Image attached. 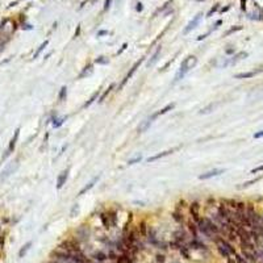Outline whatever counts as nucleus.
<instances>
[{
	"instance_id": "f257e3e1",
	"label": "nucleus",
	"mask_w": 263,
	"mask_h": 263,
	"mask_svg": "<svg viewBox=\"0 0 263 263\" xmlns=\"http://www.w3.org/2000/svg\"><path fill=\"white\" fill-rule=\"evenodd\" d=\"M196 63H197V59H196L195 57H187V58H186V59L182 62V65H180V70H179L178 75L175 76V82L180 80V79H182L183 76L187 74V72H188L195 65H196Z\"/></svg>"
},
{
	"instance_id": "f03ea898",
	"label": "nucleus",
	"mask_w": 263,
	"mask_h": 263,
	"mask_svg": "<svg viewBox=\"0 0 263 263\" xmlns=\"http://www.w3.org/2000/svg\"><path fill=\"white\" fill-rule=\"evenodd\" d=\"M217 242V247H218V250H220V253H221V255H224V256H226L228 258L229 255H232V254H235V251H234V249L230 246L226 241H224V240H217L216 241Z\"/></svg>"
},
{
	"instance_id": "7ed1b4c3",
	"label": "nucleus",
	"mask_w": 263,
	"mask_h": 263,
	"mask_svg": "<svg viewBox=\"0 0 263 263\" xmlns=\"http://www.w3.org/2000/svg\"><path fill=\"white\" fill-rule=\"evenodd\" d=\"M142 61H143V58H141V59H140V61H137V62L134 63V65H133V67H132V69H130V71H129V72H128V74H126V76H125V79H124V80L121 82V85H120V88H122V87H124V85H125V83H126V82H128V80H129V79L132 78V75H133L134 72L137 71V69H138V67H140V65H141V63H142Z\"/></svg>"
},
{
	"instance_id": "20e7f679",
	"label": "nucleus",
	"mask_w": 263,
	"mask_h": 263,
	"mask_svg": "<svg viewBox=\"0 0 263 263\" xmlns=\"http://www.w3.org/2000/svg\"><path fill=\"white\" fill-rule=\"evenodd\" d=\"M69 169H67L66 171H63V172H61L59 174V176H58V179H57V188L58 189H61L63 187V186L66 184V182H67V178H69Z\"/></svg>"
},
{
	"instance_id": "39448f33",
	"label": "nucleus",
	"mask_w": 263,
	"mask_h": 263,
	"mask_svg": "<svg viewBox=\"0 0 263 263\" xmlns=\"http://www.w3.org/2000/svg\"><path fill=\"white\" fill-rule=\"evenodd\" d=\"M224 171H225V170H222V169H215V170L209 171V172H207V174H203V175H200V176H199V179H200V180H207V179H210V178H213V176L221 175V174L224 172Z\"/></svg>"
},
{
	"instance_id": "423d86ee",
	"label": "nucleus",
	"mask_w": 263,
	"mask_h": 263,
	"mask_svg": "<svg viewBox=\"0 0 263 263\" xmlns=\"http://www.w3.org/2000/svg\"><path fill=\"white\" fill-rule=\"evenodd\" d=\"M201 16H203V15H201V13H199L197 16H195V19H194V20H192V21H189V24H188L187 26H186V29H184V34H187V33H189L192 29H195V28H196V25L199 24V21H200Z\"/></svg>"
},
{
	"instance_id": "0eeeda50",
	"label": "nucleus",
	"mask_w": 263,
	"mask_h": 263,
	"mask_svg": "<svg viewBox=\"0 0 263 263\" xmlns=\"http://www.w3.org/2000/svg\"><path fill=\"white\" fill-rule=\"evenodd\" d=\"M175 150H178V148H175V149H171V150H166V151H163V153H161V154H157V155H154V157H150V158H148V162L150 163V162H154V161H157V159H159V158H163V157H166V155H170V154H172Z\"/></svg>"
},
{
	"instance_id": "6e6552de",
	"label": "nucleus",
	"mask_w": 263,
	"mask_h": 263,
	"mask_svg": "<svg viewBox=\"0 0 263 263\" xmlns=\"http://www.w3.org/2000/svg\"><path fill=\"white\" fill-rule=\"evenodd\" d=\"M174 107H175V104H174V103H171V104H167V105L164 107V108H162L159 112L154 113V115H153L150 118H151V120H154V118H155V117H158V116H161V115H164V113H167L169 111H171V109H174Z\"/></svg>"
},
{
	"instance_id": "1a4fd4ad",
	"label": "nucleus",
	"mask_w": 263,
	"mask_h": 263,
	"mask_svg": "<svg viewBox=\"0 0 263 263\" xmlns=\"http://www.w3.org/2000/svg\"><path fill=\"white\" fill-rule=\"evenodd\" d=\"M199 209H200V205L197 203H192L191 204V215L194 217L195 221H200V217H199Z\"/></svg>"
},
{
	"instance_id": "9d476101",
	"label": "nucleus",
	"mask_w": 263,
	"mask_h": 263,
	"mask_svg": "<svg viewBox=\"0 0 263 263\" xmlns=\"http://www.w3.org/2000/svg\"><path fill=\"white\" fill-rule=\"evenodd\" d=\"M19 134H20V129H16V130H15V136H13V138L11 140L9 146H8V154H9L11 151H13L15 146H16V141H17V138H19Z\"/></svg>"
},
{
	"instance_id": "9b49d317",
	"label": "nucleus",
	"mask_w": 263,
	"mask_h": 263,
	"mask_svg": "<svg viewBox=\"0 0 263 263\" xmlns=\"http://www.w3.org/2000/svg\"><path fill=\"white\" fill-rule=\"evenodd\" d=\"M204 221H205V224L208 226V229L210 230V233H212V234H217V233H218V228H217V225L215 224V222L210 221L209 218H204Z\"/></svg>"
},
{
	"instance_id": "f8f14e48",
	"label": "nucleus",
	"mask_w": 263,
	"mask_h": 263,
	"mask_svg": "<svg viewBox=\"0 0 263 263\" xmlns=\"http://www.w3.org/2000/svg\"><path fill=\"white\" fill-rule=\"evenodd\" d=\"M97 180H99V176H96V178H94V179L91 180L90 183H88L87 186H85L84 188H82L80 191H79V196H80V195H84V194H85V192H87V191H90V189H91V188H92L94 186H95V183H96Z\"/></svg>"
},
{
	"instance_id": "ddd939ff",
	"label": "nucleus",
	"mask_w": 263,
	"mask_h": 263,
	"mask_svg": "<svg viewBox=\"0 0 263 263\" xmlns=\"http://www.w3.org/2000/svg\"><path fill=\"white\" fill-rule=\"evenodd\" d=\"M259 71H249V72H241V74H237L234 76V78L237 79H249V78H253V76H255L256 74H258Z\"/></svg>"
},
{
	"instance_id": "4468645a",
	"label": "nucleus",
	"mask_w": 263,
	"mask_h": 263,
	"mask_svg": "<svg viewBox=\"0 0 263 263\" xmlns=\"http://www.w3.org/2000/svg\"><path fill=\"white\" fill-rule=\"evenodd\" d=\"M76 234H78L79 237L82 238V240H85V238H88V234H90V232H88V229L85 228V226H80V228L76 230Z\"/></svg>"
},
{
	"instance_id": "2eb2a0df",
	"label": "nucleus",
	"mask_w": 263,
	"mask_h": 263,
	"mask_svg": "<svg viewBox=\"0 0 263 263\" xmlns=\"http://www.w3.org/2000/svg\"><path fill=\"white\" fill-rule=\"evenodd\" d=\"M47 44H49V41H47V39H46V41H44V42H42V44H41V45H39V46H38V49H37V50H36V53H34V56H33V58H34V59H36V58H37V57L39 56V54H41V53H42V51H44V49H45V47H46V46H47Z\"/></svg>"
},
{
	"instance_id": "dca6fc26",
	"label": "nucleus",
	"mask_w": 263,
	"mask_h": 263,
	"mask_svg": "<svg viewBox=\"0 0 263 263\" xmlns=\"http://www.w3.org/2000/svg\"><path fill=\"white\" fill-rule=\"evenodd\" d=\"M151 122H153V120H151V118H149V120L143 121V122H142V125H141V126L138 128V132H140V133H142V132H145V130L148 129V128H149V126H150V125H151Z\"/></svg>"
},
{
	"instance_id": "f3484780",
	"label": "nucleus",
	"mask_w": 263,
	"mask_h": 263,
	"mask_svg": "<svg viewBox=\"0 0 263 263\" xmlns=\"http://www.w3.org/2000/svg\"><path fill=\"white\" fill-rule=\"evenodd\" d=\"M51 120H53V126H54V128H59L61 125L63 124V121H66V117L58 118L57 116H56V117H53V118H51Z\"/></svg>"
},
{
	"instance_id": "a211bd4d",
	"label": "nucleus",
	"mask_w": 263,
	"mask_h": 263,
	"mask_svg": "<svg viewBox=\"0 0 263 263\" xmlns=\"http://www.w3.org/2000/svg\"><path fill=\"white\" fill-rule=\"evenodd\" d=\"M15 169H16V164H15V166H13V164H12V166H8L7 169H5L4 171H3V175L0 176V179H4V178H7V176L9 175V174H11V172H12V171H13Z\"/></svg>"
},
{
	"instance_id": "6ab92c4d",
	"label": "nucleus",
	"mask_w": 263,
	"mask_h": 263,
	"mask_svg": "<svg viewBox=\"0 0 263 263\" xmlns=\"http://www.w3.org/2000/svg\"><path fill=\"white\" fill-rule=\"evenodd\" d=\"M30 246H32V242H28V243H25V245H24V246H23V249H21L20 251H19V256H20V258H23V256L25 255L26 251H28V250L30 249Z\"/></svg>"
},
{
	"instance_id": "aec40b11",
	"label": "nucleus",
	"mask_w": 263,
	"mask_h": 263,
	"mask_svg": "<svg viewBox=\"0 0 263 263\" xmlns=\"http://www.w3.org/2000/svg\"><path fill=\"white\" fill-rule=\"evenodd\" d=\"M159 53H161V47H158V50L154 53V56L151 57V59L149 61V63H148V66H151V65H154L155 62L158 61V57H159Z\"/></svg>"
},
{
	"instance_id": "412c9836",
	"label": "nucleus",
	"mask_w": 263,
	"mask_h": 263,
	"mask_svg": "<svg viewBox=\"0 0 263 263\" xmlns=\"http://www.w3.org/2000/svg\"><path fill=\"white\" fill-rule=\"evenodd\" d=\"M100 218H102V222H103V225H104V228H109L111 226V222H109V216H107V215H100Z\"/></svg>"
},
{
	"instance_id": "4be33fe9",
	"label": "nucleus",
	"mask_w": 263,
	"mask_h": 263,
	"mask_svg": "<svg viewBox=\"0 0 263 263\" xmlns=\"http://www.w3.org/2000/svg\"><path fill=\"white\" fill-rule=\"evenodd\" d=\"M243 57H247V53H243V51H242V53H240V54H237V56H235V57H233V59L230 61V63H235V62H237V61L242 59Z\"/></svg>"
},
{
	"instance_id": "5701e85b",
	"label": "nucleus",
	"mask_w": 263,
	"mask_h": 263,
	"mask_svg": "<svg viewBox=\"0 0 263 263\" xmlns=\"http://www.w3.org/2000/svg\"><path fill=\"white\" fill-rule=\"evenodd\" d=\"M94 258H95V259H96V261H100V262H102V261H104V259H105V258H107V255H105V254H104V253H102V251H99V253H95V255H94Z\"/></svg>"
},
{
	"instance_id": "b1692460",
	"label": "nucleus",
	"mask_w": 263,
	"mask_h": 263,
	"mask_svg": "<svg viewBox=\"0 0 263 263\" xmlns=\"http://www.w3.org/2000/svg\"><path fill=\"white\" fill-rule=\"evenodd\" d=\"M97 96H99V92H95V94L92 95V97H91V99H90L87 103L84 104V108H87V107H90L91 104H92V103L95 102V100H96V97H97Z\"/></svg>"
},
{
	"instance_id": "393cba45",
	"label": "nucleus",
	"mask_w": 263,
	"mask_h": 263,
	"mask_svg": "<svg viewBox=\"0 0 263 263\" xmlns=\"http://www.w3.org/2000/svg\"><path fill=\"white\" fill-rule=\"evenodd\" d=\"M66 95H67V88L66 87H62L61 88V91H59V95H58V99L59 100H63L66 97Z\"/></svg>"
},
{
	"instance_id": "a878e982",
	"label": "nucleus",
	"mask_w": 263,
	"mask_h": 263,
	"mask_svg": "<svg viewBox=\"0 0 263 263\" xmlns=\"http://www.w3.org/2000/svg\"><path fill=\"white\" fill-rule=\"evenodd\" d=\"M262 179V176H259V178H255V179H253V180H249V182H246V183H243V186L241 188H245V187H249V186H251V184H254V183H256L258 180H261Z\"/></svg>"
},
{
	"instance_id": "bb28decb",
	"label": "nucleus",
	"mask_w": 263,
	"mask_h": 263,
	"mask_svg": "<svg viewBox=\"0 0 263 263\" xmlns=\"http://www.w3.org/2000/svg\"><path fill=\"white\" fill-rule=\"evenodd\" d=\"M96 63H99V65H107V63L109 62L108 61V58H104V57H100V58H97L96 61H95Z\"/></svg>"
},
{
	"instance_id": "cd10ccee",
	"label": "nucleus",
	"mask_w": 263,
	"mask_h": 263,
	"mask_svg": "<svg viewBox=\"0 0 263 263\" xmlns=\"http://www.w3.org/2000/svg\"><path fill=\"white\" fill-rule=\"evenodd\" d=\"M242 29V26H234V28H232V29H229L228 32L225 33V36H229V34H232V33H234V32H237V30H241Z\"/></svg>"
},
{
	"instance_id": "c85d7f7f",
	"label": "nucleus",
	"mask_w": 263,
	"mask_h": 263,
	"mask_svg": "<svg viewBox=\"0 0 263 263\" xmlns=\"http://www.w3.org/2000/svg\"><path fill=\"white\" fill-rule=\"evenodd\" d=\"M172 216H174V218H175L178 222H180V221L183 220V216L180 215V213H178V212H174V213H172Z\"/></svg>"
},
{
	"instance_id": "c756f323",
	"label": "nucleus",
	"mask_w": 263,
	"mask_h": 263,
	"mask_svg": "<svg viewBox=\"0 0 263 263\" xmlns=\"http://www.w3.org/2000/svg\"><path fill=\"white\" fill-rule=\"evenodd\" d=\"M140 230H141L142 235H146V224L145 222H141V225H140Z\"/></svg>"
},
{
	"instance_id": "7c9ffc66",
	"label": "nucleus",
	"mask_w": 263,
	"mask_h": 263,
	"mask_svg": "<svg viewBox=\"0 0 263 263\" xmlns=\"http://www.w3.org/2000/svg\"><path fill=\"white\" fill-rule=\"evenodd\" d=\"M180 253L184 255V258H187V259L189 258V254H188V251H187V249H186V247H183V246L180 247Z\"/></svg>"
},
{
	"instance_id": "2f4dec72",
	"label": "nucleus",
	"mask_w": 263,
	"mask_h": 263,
	"mask_svg": "<svg viewBox=\"0 0 263 263\" xmlns=\"http://www.w3.org/2000/svg\"><path fill=\"white\" fill-rule=\"evenodd\" d=\"M112 87H113V85H109V88H108V90H107V91H105V92H104V94L102 95V97H100V100H99V102H103V100H104V99H105V96H107V95H108V94H109V91H111V90H112Z\"/></svg>"
},
{
	"instance_id": "473e14b6",
	"label": "nucleus",
	"mask_w": 263,
	"mask_h": 263,
	"mask_svg": "<svg viewBox=\"0 0 263 263\" xmlns=\"http://www.w3.org/2000/svg\"><path fill=\"white\" fill-rule=\"evenodd\" d=\"M142 158L141 157H137V158H133V159H129L128 161V164H134V163H137V162H140Z\"/></svg>"
},
{
	"instance_id": "72a5a7b5",
	"label": "nucleus",
	"mask_w": 263,
	"mask_h": 263,
	"mask_svg": "<svg viewBox=\"0 0 263 263\" xmlns=\"http://www.w3.org/2000/svg\"><path fill=\"white\" fill-rule=\"evenodd\" d=\"M217 9H218V4H216L215 7H212V8H210V11L208 12V17H209V16H212V13H215V12H216Z\"/></svg>"
},
{
	"instance_id": "f704fd0d",
	"label": "nucleus",
	"mask_w": 263,
	"mask_h": 263,
	"mask_svg": "<svg viewBox=\"0 0 263 263\" xmlns=\"http://www.w3.org/2000/svg\"><path fill=\"white\" fill-rule=\"evenodd\" d=\"M108 216L111 217V220H112V225H116V213L111 212V213H108Z\"/></svg>"
},
{
	"instance_id": "c9c22d12",
	"label": "nucleus",
	"mask_w": 263,
	"mask_h": 263,
	"mask_svg": "<svg viewBox=\"0 0 263 263\" xmlns=\"http://www.w3.org/2000/svg\"><path fill=\"white\" fill-rule=\"evenodd\" d=\"M262 137H263V129H262V130H259V132H256V133L254 134V138H255V140L262 138Z\"/></svg>"
},
{
	"instance_id": "e433bc0d",
	"label": "nucleus",
	"mask_w": 263,
	"mask_h": 263,
	"mask_svg": "<svg viewBox=\"0 0 263 263\" xmlns=\"http://www.w3.org/2000/svg\"><path fill=\"white\" fill-rule=\"evenodd\" d=\"M111 3H112V0H105V3H104V11H107L111 7Z\"/></svg>"
},
{
	"instance_id": "4c0bfd02",
	"label": "nucleus",
	"mask_w": 263,
	"mask_h": 263,
	"mask_svg": "<svg viewBox=\"0 0 263 263\" xmlns=\"http://www.w3.org/2000/svg\"><path fill=\"white\" fill-rule=\"evenodd\" d=\"M235 256H237V261L240 262V263H249V262L246 261V259H243L242 256H241V255H238V254H235Z\"/></svg>"
},
{
	"instance_id": "58836bf2",
	"label": "nucleus",
	"mask_w": 263,
	"mask_h": 263,
	"mask_svg": "<svg viewBox=\"0 0 263 263\" xmlns=\"http://www.w3.org/2000/svg\"><path fill=\"white\" fill-rule=\"evenodd\" d=\"M259 171H263V164H262V166L255 167V169H253V170H251V172H253V174H255V172H259Z\"/></svg>"
},
{
	"instance_id": "ea45409f",
	"label": "nucleus",
	"mask_w": 263,
	"mask_h": 263,
	"mask_svg": "<svg viewBox=\"0 0 263 263\" xmlns=\"http://www.w3.org/2000/svg\"><path fill=\"white\" fill-rule=\"evenodd\" d=\"M189 229H191V232L194 233V235H196V228H195V225L192 224V222H189Z\"/></svg>"
},
{
	"instance_id": "a19ab883",
	"label": "nucleus",
	"mask_w": 263,
	"mask_h": 263,
	"mask_svg": "<svg viewBox=\"0 0 263 263\" xmlns=\"http://www.w3.org/2000/svg\"><path fill=\"white\" fill-rule=\"evenodd\" d=\"M210 32H208V33H205V34H201V36H199L197 37V41H201V39H204L205 37H208V34H209Z\"/></svg>"
},
{
	"instance_id": "79ce46f5",
	"label": "nucleus",
	"mask_w": 263,
	"mask_h": 263,
	"mask_svg": "<svg viewBox=\"0 0 263 263\" xmlns=\"http://www.w3.org/2000/svg\"><path fill=\"white\" fill-rule=\"evenodd\" d=\"M126 47H128V44H124V45H122V47H121V49H120V50H118V51H117V54H121V53H122V51H124V50H125V49H126Z\"/></svg>"
},
{
	"instance_id": "37998d69",
	"label": "nucleus",
	"mask_w": 263,
	"mask_h": 263,
	"mask_svg": "<svg viewBox=\"0 0 263 263\" xmlns=\"http://www.w3.org/2000/svg\"><path fill=\"white\" fill-rule=\"evenodd\" d=\"M157 261L158 262H164V256L163 255H157Z\"/></svg>"
},
{
	"instance_id": "c03bdc74",
	"label": "nucleus",
	"mask_w": 263,
	"mask_h": 263,
	"mask_svg": "<svg viewBox=\"0 0 263 263\" xmlns=\"http://www.w3.org/2000/svg\"><path fill=\"white\" fill-rule=\"evenodd\" d=\"M142 9H143L142 4H141V3H138V4H137V11H138V12H141Z\"/></svg>"
},
{
	"instance_id": "a18cd8bd",
	"label": "nucleus",
	"mask_w": 263,
	"mask_h": 263,
	"mask_svg": "<svg viewBox=\"0 0 263 263\" xmlns=\"http://www.w3.org/2000/svg\"><path fill=\"white\" fill-rule=\"evenodd\" d=\"M104 34H108V32H107V30H100V32L97 33V36H104Z\"/></svg>"
},
{
	"instance_id": "49530a36",
	"label": "nucleus",
	"mask_w": 263,
	"mask_h": 263,
	"mask_svg": "<svg viewBox=\"0 0 263 263\" xmlns=\"http://www.w3.org/2000/svg\"><path fill=\"white\" fill-rule=\"evenodd\" d=\"M234 49H226V54H233L234 53Z\"/></svg>"
},
{
	"instance_id": "de8ad7c7",
	"label": "nucleus",
	"mask_w": 263,
	"mask_h": 263,
	"mask_svg": "<svg viewBox=\"0 0 263 263\" xmlns=\"http://www.w3.org/2000/svg\"><path fill=\"white\" fill-rule=\"evenodd\" d=\"M3 245H4V237L0 235V246H3Z\"/></svg>"
},
{
	"instance_id": "09e8293b",
	"label": "nucleus",
	"mask_w": 263,
	"mask_h": 263,
	"mask_svg": "<svg viewBox=\"0 0 263 263\" xmlns=\"http://www.w3.org/2000/svg\"><path fill=\"white\" fill-rule=\"evenodd\" d=\"M79 33H80V26H78V29H76V32H75V37H78Z\"/></svg>"
},
{
	"instance_id": "8fccbe9b",
	"label": "nucleus",
	"mask_w": 263,
	"mask_h": 263,
	"mask_svg": "<svg viewBox=\"0 0 263 263\" xmlns=\"http://www.w3.org/2000/svg\"><path fill=\"white\" fill-rule=\"evenodd\" d=\"M229 8H230V7H225V8H224V9H222V12H226V11H228V9H229Z\"/></svg>"
},
{
	"instance_id": "3c124183",
	"label": "nucleus",
	"mask_w": 263,
	"mask_h": 263,
	"mask_svg": "<svg viewBox=\"0 0 263 263\" xmlns=\"http://www.w3.org/2000/svg\"><path fill=\"white\" fill-rule=\"evenodd\" d=\"M0 46H1V44H0Z\"/></svg>"
}]
</instances>
